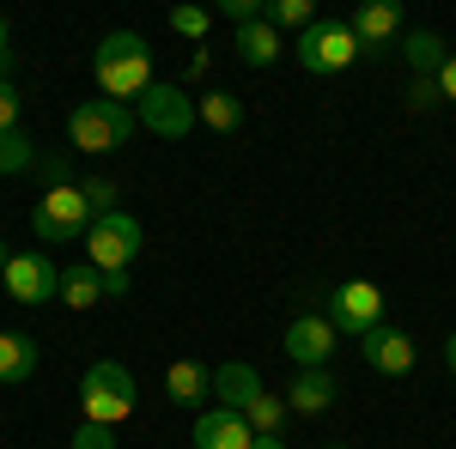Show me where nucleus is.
Instances as JSON below:
<instances>
[{
  "instance_id": "1",
  "label": "nucleus",
  "mask_w": 456,
  "mask_h": 449,
  "mask_svg": "<svg viewBox=\"0 0 456 449\" xmlns=\"http://www.w3.org/2000/svg\"><path fill=\"white\" fill-rule=\"evenodd\" d=\"M92 73H98V92H104V98L141 104L146 85H152V49H146V36L141 31H110L104 43H98Z\"/></svg>"
},
{
  "instance_id": "2",
  "label": "nucleus",
  "mask_w": 456,
  "mask_h": 449,
  "mask_svg": "<svg viewBox=\"0 0 456 449\" xmlns=\"http://www.w3.org/2000/svg\"><path fill=\"white\" fill-rule=\"evenodd\" d=\"M141 128V116L128 104H116V98H86V104L68 109V140L73 152H86V158H104L116 146H128Z\"/></svg>"
},
{
  "instance_id": "3",
  "label": "nucleus",
  "mask_w": 456,
  "mask_h": 449,
  "mask_svg": "<svg viewBox=\"0 0 456 449\" xmlns=\"http://www.w3.org/2000/svg\"><path fill=\"white\" fill-rule=\"evenodd\" d=\"M134 401H141V389H134V371L128 365H116V358H98L86 377H79V413L92 419V425H122V419L134 413Z\"/></svg>"
},
{
  "instance_id": "4",
  "label": "nucleus",
  "mask_w": 456,
  "mask_h": 449,
  "mask_svg": "<svg viewBox=\"0 0 456 449\" xmlns=\"http://www.w3.org/2000/svg\"><path fill=\"white\" fill-rule=\"evenodd\" d=\"M92 225H98V212H92V201H86L79 182H55V188H43L37 207H31V231L43 243H79Z\"/></svg>"
},
{
  "instance_id": "5",
  "label": "nucleus",
  "mask_w": 456,
  "mask_h": 449,
  "mask_svg": "<svg viewBox=\"0 0 456 449\" xmlns=\"http://www.w3.org/2000/svg\"><path fill=\"white\" fill-rule=\"evenodd\" d=\"M146 249V231H141V219L134 212H104L92 231H86V261L98 268V274H128L134 268V255Z\"/></svg>"
},
{
  "instance_id": "6",
  "label": "nucleus",
  "mask_w": 456,
  "mask_h": 449,
  "mask_svg": "<svg viewBox=\"0 0 456 449\" xmlns=\"http://www.w3.org/2000/svg\"><path fill=\"white\" fill-rule=\"evenodd\" d=\"M292 55H298V68H305V73H347L365 49H359V36H353L347 19H316L311 31H298Z\"/></svg>"
},
{
  "instance_id": "7",
  "label": "nucleus",
  "mask_w": 456,
  "mask_h": 449,
  "mask_svg": "<svg viewBox=\"0 0 456 449\" xmlns=\"http://www.w3.org/2000/svg\"><path fill=\"white\" fill-rule=\"evenodd\" d=\"M134 116H141V128H152V134H165V140H189L195 122H201L195 98H189L183 85H171V79H152L146 98L134 104Z\"/></svg>"
},
{
  "instance_id": "8",
  "label": "nucleus",
  "mask_w": 456,
  "mask_h": 449,
  "mask_svg": "<svg viewBox=\"0 0 456 449\" xmlns=\"http://www.w3.org/2000/svg\"><path fill=\"white\" fill-rule=\"evenodd\" d=\"M329 322H335V334H371L378 322H384V292L371 285V279H347V285H335L329 292Z\"/></svg>"
},
{
  "instance_id": "9",
  "label": "nucleus",
  "mask_w": 456,
  "mask_h": 449,
  "mask_svg": "<svg viewBox=\"0 0 456 449\" xmlns=\"http://www.w3.org/2000/svg\"><path fill=\"white\" fill-rule=\"evenodd\" d=\"M0 279H6V298H19V304H49V298L61 292V268H55L43 249L12 255V261L0 268Z\"/></svg>"
},
{
  "instance_id": "10",
  "label": "nucleus",
  "mask_w": 456,
  "mask_h": 449,
  "mask_svg": "<svg viewBox=\"0 0 456 449\" xmlns=\"http://www.w3.org/2000/svg\"><path fill=\"white\" fill-rule=\"evenodd\" d=\"M359 358H365L378 377H408V371L420 365V346L408 341V328H389V322H378L371 334H359Z\"/></svg>"
},
{
  "instance_id": "11",
  "label": "nucleus",
  "mask_w": 456,
  "mask_h": 449,
  "mask_svg": "<svg viewBox=\"0 0 456 449\" xmlns=\"http://www.w3.org/2000/svg\"><path fill=\"white\" fill-rule=\"evenodd\" d=\"M335 322L329 316H298L292 328H286V358L298 365V371H329V358H335Z\"/></svg>"
},
{
  "instance_id": "12",
  "label": "nucleus",
  "mask_w": 456,
  "mask_h": 449,
  "mask_svg": "<svg viewBox=\"0 0 456 449\" xmlns=\"http://www.w3.org/2000/svg\"><path fill=\"white\" fill-rule=\"evenodd\" d=\"M249 444H256V431H249V419L238 407L213 401L208 413L195 419V449H249Z\"/></svg>"
},
{
  "instance_id": "13",
  "label": "nucleus",
  "mask_w": 456,
  "mask_h": 449,
  "mask_svg": "<svg viewBox=\"0 0 456 449\" xmlns=\"http://www.w3.org/2000/svg\"><path fill=\"white\" fill-rule=\"evenodd\" d=\"M347 25H353V36H359V49H389V43L402 36V6H395V0H365Z\"/></svg>"
},
{
  "instance_id": "14",
  "label": "nucleus",
  "mask_w": 456,
  "mask_h": 449,
  "mask_svg": "<svg viewBox=\"0 0 456 449\" xmlns=\"http://www.w3.org/2000/svg\"><path fill=\"white\" fill-rule=\"evenodd\" d=\"M335 395H341V382L329 377V371H298L292 389H286V413L316 419V413H329V407H335Z\"/></svg>"
},
{
  "instance_id": "15",
  "label": "nucleus",
  "mask_w": 456,
  "mask_h": 449,
  "mask_svg": "<svg viewBox=\"0 0 456 449\" xmlns=\"http://www.w3.org/2000/svg\"><path fill=\"white\" fill-rule=\"evenodd\" d=\"M165 395H171V407H201V401H213V365L176 358L171 371H165Z\"/></svg>"
},
{
  "instance_id": "16",
  "label": "nucleus",
  "mask_w": 456,
  "mask_h": 449,
  "mask_svg": "<svg viewBox=\"0 0 456 449\" xmlns=\"http://www.w3.org/2000/svg\"><path fill=\"white\" fill-rule=\"evenodd\" d=\"M68 310H98L110 292H104V274L92 268V261H73V268H61V292H55Z\"/></svg>"
},
{
  "instance_id": "17",
  "label": "nucleus",
  "mask_w": 456,
  "mask_h": 449,
  "mask_svg": "<svg viewBox=\"0 0 456 449\" xmlns=\"http://www.w3.org/2000/svg\"><path fill=\"white\" fill-rule=\"evenodd\" d=\"M281 31L268 25V19H249V25H238V61L244 68H274L281 61Z\"/></svg>"
},
{
  "instance_id": "18",
  "label": "nucleus",
  "mask_w": 456,
  "mask_h": 449,
  "mask_svg": "<svg viewBox=\"0 0 456 449\" xmlns=\"http://www.w3.org/2000/svg\"><path fill=\"white\" fill-rule=\"evenodd\" d=\"M256 395H262V377H256L249 365H213V401H219V407H238V413H244Z\"/></svg>"
},
{
  "instance_id": "19",
  "label": "nucleus",
  "mask_w": 456,
  "mask_h": 449,
  "mask_svg": "<svg viewBox=\"0 0 456 449\" xmlns=\"http://www.w3.org/2000/svg\"><path fill=\"white\" fill-rule=\"evenodd\" d=\"M402 55H408L414 79H438V68L451 61V49H444V36H438V31H408V36H402Z\"/></svg>"
},
{
  "instance_id": "20",
  "label": "nucleus",
  "mask_w": 456,
  "mask_h": 449,
  "mask_svg": "<svg viewBox=\"0 0 456 449\" xmlns=\"http://www.w3.org/2000/svg\"><path fill=\"white\" fill-rule=\"evenodd\" d=\"M195 109H201V128H213V134H232V128H244V98L238 92H201L195 98Z\"/></svg>"
},
{
  "instance_id": "21",
  "label": "nucleus",
  "mask_w": 456,
  "mask_h": 449,
  "mask_svg": "<svg viewBox=\"0 0 456 449\" xmlns=\"http://www.w3.org/2000/svg\"><path fill=\"white\" fill-rule=\"evenodd\" d=\"M37 371V341L31 334H0V382H25Z\"/></svg>"
},
{
  "instance_id": "22",
  "label": "nucleus",
  "mask_w": 456,
  "mask_h": 449,
  "mask_svg": "<svg viewBox=\"0 0 456 449\" xmlns=\"http://www.w3.org/2000/svg\"><path fill=\"white\" fill-rule=\"evenodd\" d=\"M244 419H249V431H256V437H281V431H286V395L262 389V395L244 407Z\"/></svg>"
},
{
  "instance_id": "23",
  "label": "nucleus",
  "mask_w": 456,
  "mask_h": 449,
  "mask_svg": "<svg viewBox=\"0 0 456 449\" xmlns=\"http://www.w3.org/2000/svg\"><path fill=\"white\" fill-rule=\"evenodd\" d=\"M37 164V146L25 128H12V134H0V176H25Z\"/></svg>"
},
{
  "instance_id": "24",
  "label": "nucleus",
  "mask_w": 456,
  "mask_h": 449,
  "mask_svg": "<svg viewBox=\"0 0 456 449\" xmlns=\"http://www.w3.org/2000/svg\"><path fill=\"white\" fill-rule=\"evenodd\" d=\"M268 25H274V31H281V25H292V31H311L316 12H311V0H268Z\"/></svg>"
},
{
  "instance_id": "25",
  "label": "nucleus",
  "mask_w": 456,
  "mask_h": 449,
  "mask_svg": "<svg viewBox=\"0 0 456 449\" xmlns=\"http://www.w3.org/2000/svg\"><path fill=\"white\" fill-rule=\"evenodd\" d=\"M79 188H86V201H92V212H98V219H104V212H116V195H122V188H116L110 176H86Z\"/></svg>"
},
{
  "instance_id": "26",
  "label": "nucleus",
  "mask_w": 456,
  "mask_h": 449,
  "mask_svg": "<svg viewBox=\"0 0 456 449\" xmlns=\"http://www.w3.org/2000/svg\"><path fill=\"white\" fill-rule=\"evenodd\" d=\"M171 31L176 36H208L213 31V12H201V6H176V12H171Z\"/></svg>"
},
{
  "instance_id": "27",
  "label": "nucleus",
  "mask_w": 456,
  "mask_h": 449,
  "mask_svg": "<svg viewBox=\"0 0 456 449\" xmlns=\"http://www.w3.org/2000/svg\"><path fill=\"white\" fill-rule=\"evenodd\" d=\"M68 449H116V431H110V425H92V419H79V431L68 437Z\"/></svg>"
},
{
  "instance_id": "28",
  "label": "nucleus",
  "mask_w": 456,
  "mask_h": 449,
  "mask_svg": "<svg viewBox=\"0 0 456 449\" xmlns=\"http://www.w3.org/2000/svg\"><path fill=\"white\" fill-rule=\"evenodd\" d=\"M12 128H19V85L0 79V134H12Z\"/></svg>"
},
{
  "instance_id": "29",
  "label": "nucleus",
  "mask_w": 456,
  "mask_h": 449,
  "mask_svg": "<svg viewBox=\"0 0 456 449\" xmlns=\"http://www.w3.org/2000/svg\"><path fill=\"white\" fill-rule=\"evenodd\" d=\"M432 104H444L438 98V79H414L408 85V109H432Z\"/></svg>"
},
{
  "instance_id": "30",
  "label": "nucleus",
  "mask_w": 456,
  "mask_h": 449,
  "mask_svg": "<svg viewBox=\"0 0 456 449\" xmlns=\"http://www.w3.org/2000/svg\"><path fill=\"white\" fill-rule=\"evenodd\" d=\"M438 98H444V104H456V55L438 68Z\"/></svg>"
},
{
  "instance_id": "31",
  "label": "nucleus",
  "mask_w": 456,
  "mask_h": 449,
  "mask_svg": "<svg viewBox=\"0 0 456 449\" xmlns=\"http://www.w3.org/2000/svg\"><path fill=\"white\" fill-rule=\"evenodd\" d=\"M6 68H12V25L0 19V79H6Z\"/></svg>"
},
{
  "instance_id": "32",
  "label": "nucleus",
  "mask_w": 456,
  "mask_h": 449,
  "mask_svg": "<svg viewBox=\"0 0 456 449\" xmlns=\"http://www.w3.org/2000/svg\"><path fill=\"white\" fill-rule=\"evenodd\" d=\"M104 292L110 298H128V274H104Z\"/></svg>"
},
{
  "instance_id": "33",
  "label": "nucleus",
  "mask_w": 456,
  "mask_h": 449,
  "mask_svg": "<svg viewBox=\"0 0 456 449\" xmlns=\"http://www.w3.org/2000/svg\"><path fill=\"white\" fill-rule=\"evenodd\" d=\"M249 449H286V437H256Z\"/></svg>"
},
{
  "instance_id": "34",
  "label": "nucleus",
  "mask_w": 456,
  "mask_h": 449,
  "mask_svg": "<svg viewBox=\"0 0 456 449\" xmlns=\"http://www.w3.org/2000/svg\"><path fill=\"white\" fill-rule=\"evenodd\" d=\"M444 365H451V371H456V334H451V341H444Z\"/></svg>"
},
{
  "instance_id": "35",
  "label": "nucleus",
  "mask_w": 456,
  "mask_h": 449,
  "mask_svg": "<svg viewBox=\"0 0 456 449\" xmlns=\"http://www.w3.org/2000/svg\"><path fill=\"white\" fill-rule=\"evenodd\" d=\"M6 261H12V249H6V243H0V268H6Z\"/></svg>"
}]
</instances>
